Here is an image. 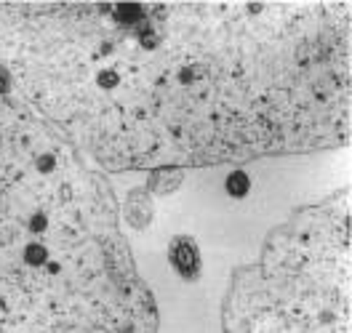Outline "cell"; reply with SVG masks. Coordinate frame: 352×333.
Wrapping results in <instances>:
<instances>
[{"label": "cell", "instance_id": "obj_1", "mask_svg": "<svg viewBox=\"0 0 352 333\" xmlns=\"http://www.w3.org/2000/svg\"><path fill=\"white\" fill-rule=\"evenodd\" d=\"M350 3H0V67L112 168L347 139Z\"/></svg>", "mask_w": 352, "mask_h": 333}, {"label": "cell", "instance_id": "obj_2", "mask_svg": "<svg viewBox=\"0 0 352 333\" xmlns=\"http://www.w3.org/2000/svg\"><path fill=\"white\" fill-rule=\"evenodd\" d=\"M171 259H174V264H179V266H195L198 264V251H195V245H190V243L174 245Z\"/></svg>", "mask_w": 352, "mask_h": 333}]
</instances>
